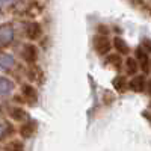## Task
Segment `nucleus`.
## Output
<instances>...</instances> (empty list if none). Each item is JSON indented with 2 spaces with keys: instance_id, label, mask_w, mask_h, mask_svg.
<instances>
[{
  "instance_id": "9b49d317",
  "label": "nucleus",
  "mask_w": 151,
  "mask_h": 151,
  "mask_svg": "<svg viewBox=\"0 0 151 151\" xmlns=\"http://www.w3.org/2000/svg\"><path fill=\"white\" fill-rule=\"evenodd\" d=\"M35 130H36V125H35V122H32V121H27V122H24V124H21L20 125V136L23 137V139H30V137L33 136V133H35Z\"/></svg>"
},
{
  "instance_id": "f3484780",
  "label": "nucleus",
  "mask_w": 151,
  "mask_h": 151,
  "mask_svg": "<svg viewBox=\"0 0 151 151\" xmlns=\"http://www.w3.org/2000/svg\"><path fill=\"white\" fill-rule=\"evenodd\" d=\"M107 62L109 64H112L113 67H121V64H122V59H121V56L119 55H115V53H112V55H107Z\"/></svg>"
},
{
  "instance_id": "ddd939ff",
  "label": "nucleus",
  "mask_w": 151,
  "mask_h": 151,
  "mask_svg": "<svg viewBox=\"0 0 151 151\" xmlns=\"http://www.w3.org/2000/svg\"><path fill=\"white\" fill-rule=\"evenodd\" d=\"M112 85L116 89V92H119V94L125 92V91H127V88H129V82H127V79H125L124 76H116V77L113 79Z\"/></svg>"
},
{
  "instance_id": "6ab92c4d",
  "label": "nucleus",
  "mask_w": 151,
  "mask_h": 151,
  "mask_svg": "<svg viewBox=\"0 0 151 151\" xmlns=\"http://www.w3.org/2000/svg\"><path fill=\"white\" fill-rule=\"evenodd\" d=\"M97 30H98V35H103V36H107L109 35V27L104 26V24H98Z\"/></svg>"
},
{
  "instance_id": "aec40b11",
  "label": "nucleus",
  "mask_w": 151,
  "mask_h": 151,
  "mask_svg": "<svg viewBox=\"0 0 151 151\" xmlns=\"http://www.w3.org/2000/svg\"><path fill=\"white\" fill-rule=\"evenodd\" d=\"M147 91H148V94H150V97H151V80L147 82Z\"/></svg>"
},
{
  "instance_id": "412c9836",
  "label": "nucleus",
  "mask_w": 151,
  "mask_h": 151,
  "mask_svg": "<svg viewBox=\"0 0 151 151\" xmlns=\"http://www.w3.org/2000/svg\"><path fill=\"white\" fill-rule=\"evenodd\" d=\"M9 0H0V3H8Z\"/></svg>"
},
{
  "instance_id": "39448f33",
  "label": "nucleus",
  "mask_w": 151,
  "mask_h": 151,
  "mask_svg": "<svg viewBox=\"0 0 151 151\" xmlns=\"http://www.w3.org/2000/svg\"><path fill=\"white\" fill-rule=\"evenodd\" d=\"M21 94H23V98L26 100L29 104H36L38 101V91L36 88L30 83H24L21 86Z\"/></svg>"
},
{
  "instance_id": "7ed1b4c3",
  "label": "nucleus",
  "mask_w": 151,
  "mask_h": 151,
  "mask_svg": "<svg viewBox=\"0 0 151 151\" xmlns=\"http://www.w3.org/2000/svg\"><path fill=\"white\" fill-rule=\"evenodd\" d=\"M15 38V30L11 23L0 24V47H8Z\"/></svg>"
},
{
  "instance_id": "4468645a",
  "label": "nucleus",
  "mask_w": 151,
  "mask_h": 151,
  "mask_svg": "<svg viewBox=\"0 0 151 151\" xmlns=\"http://www.w3.org/2000/svg\"><path fill=\"white\" fill-rule=\"evenodd\" d=\"M125 70H127V74L136 76L137 70H139V65H137L134 58H127V60H125Z\"/></svg>"
},
{
  "instance_id": "2eb2a0df",
  "label": "nucleus",
  "mask_w": 151,
  "mask_h": 151,
  "mask_svg": "<svg viewBox=\"0 0 151 151\" xmlns=\"http://www.w3.org/2000/svg\"><path fill=\"white\" fill-rule=\"evenodd\" d=\"M5 151H24V145L18 139H12L5 145Z\"/></svg>"
},
{
  "instance_id": "b1692460",
  "label": "nucleus",
  "mask_w": 151,
  "mask_h": 151,
  "mask_svg": "<svg viewBox=\"0 0 151 151\" xmlns=\"http://www.w3.org/2000/svg\"><path fill=\"white\" fill-rule=\"evenodd\" d=\"M150 62H151V60H150Z\"/></svg>"
},
{
  "instance_id": "f257e3e1",
  "label": "nucleus",
  "mask_w": 151,
  "mask_h": 151,
  "mask_svg": "<svg viewBox=\"0 0 151 151\" xmlns=\"http://www.w3.org/2000/svg\"><path fill=\"white\" fill-rule=\"evenodd\" d=\"M21 58H23V60L26 62V64L33 65V64H36L38 58H40V50H38V47L35 44L26 42L21 47Z\"/></svg>"
},
{
  "instance_id": "f03ea898",
  "label": "nucleus",
  "mask_w": 151,
  "mask_h": 151,
  "mask_svg": "<svg viewBox=\"0 0 151 151\" xmlns=\"http://www.w3.org/2000/svg\"><path fill=\"white\" fill-rule=\"evenodd\" d=\"M92 45H94V50L98 53V55H109L110 48H112V42L107 36H103V35H95L92 38Z\"/></svg>"
},
{
  "instance_id": "423d86ee",
  "label": "nucleus",
  "mask_w": 151,
  "mask_h": 151,
  "mask_svg": "<svg viewBox=\"0 0 151 151\" xmlns=\"http://www.w3.org/2000/svg\"><path fill=\"white\" fill-rule=\"evenodd\" d=\"M134 59H136V62H137V65H139V68L144 71V74H148V73H150V65H151L150 58H148V53L139 47V48H136V58H134Z\"/></svg>"
},
{
  "instance_id": "4be33fe9",
  "label": "nucleus",
  "mask_w": 151,
  "mask_h": 151,
  "mask_svg": "<svg viewBox=\"0 0 151 151\" xmlns=\"http://www.w3.org/2000/svg\"><path fill=\"white\" fill-rule=\"evenodd\" d=\"M150 109H151V103H150Z\"/></svg>"
},
{
  "instance_id": "0eeeda50",
  "label": "nucleus",
  "mask_w": 151,
  "mask_h": 151,
  "mask_svg": "<svg viewBox=\"0 0 151 151\" xmlns=\"http://www.w3.org/2000/svg\"><path fill=\"white\" fill-rule=\"evenodd\" d=\"M129 86L133 92H144L147 89V77L145 74H136L129 82Z\"/></svg>"
},
{
  "instance_id": "a211bd4d",
  "label": "nucleus",
  "mask_w": 151,
  "mask_h": 151,
  "mask_svg": "<svg viewBox=\"0 0 151 151\" xmlns=\"http://www.w3.org/2000/svg\"><path fill=\"white\" fill-rule=\"evenodd\" d=\"M142 50H145L147 53H151V40L144 38L142 40Z\"/></svg>"
},
{
  "instance_id": "6e6552de",
  "label": "nucleus",
  "mask_w": 151,
  "mask_h": 151,
  "mask_svg": "<svg viewBox=\"0 0 151 151\" xmlns=\"http://www.w3.org/2000/svg\"><path fill=\"white\" fill-rule=\"evenodd\" d=\"M15 89V83L8 77H0V98L9 97Z\"/></svg>"
},
{
  "instance_id": "9d476101",
  "label": "nucleus",
  "mask_w": 151,
  "mask_h": 151,
  "mask_svg": "<svg viewBox=\"0 0 151 151\" xmlns=\"http://www.w3.org/2000/svg\"><path fill=\"white\" fill-rule=\"evenodd\" d=\"M112 41H113V42H112V47L116 50V53H118V55H129V53H130V47H129V44L125 42L121 36H115Z\"/></svg>"
},
{
  "instance_id": "f8f14e48",
  "label": "nucleus",
  "mask_w": 151,
  "mask_h": 151,
  "mask_svg": "<svg viewBox=\"0 0 151 151\" xmlns=\"http://www.w3.org/2000/svg\"><path fill=\"white\" fill-rule=\"evenodd\" d=\"M9 116L17 122H23V121L27 119V112L21 107H12L9 110Z\"/></svg>"
},
{
  "instance_id": "1a4fd4ad",
  "label": "nucleus",
  "mask_w": 151,
  "mask_h": 151,
  "mask_svg": "<svg viewBox=\"0 0 151 151\" xmlns=\"http://www.w3.org/2000/svg\"><path fill=\"white\" fill-rule=\"evenodd\" d=\"M15 67V58L11 53H0V70L9 71Z\"/></svg>"
},
{
  "instance_id": "dca6fc26",
  "label": "nucleus",
  "mask_w": 151,
  "mask_h": 151,
  "mask_svg": "<svg viewBox=\"0 0 151 151\" xmlns=\"http://www.w3.org/2000/svg\"><path fill=\"white\" fill-rule=\"evenodd\" d=\"M9 133H12V127H11L8 122L0 121V141H3Z\"/></svg>"
},
{
  "instance_id": "20e7f679",
  "label": "nucleus",
  "mask_w": 151,
  "mask_h": 151,
  "mask_svg": "<svg viewBox=\"0 0 151 151\" xmlns=\"http://www.w3.org/2000/svg\"><path fill=\"white\" fill-rule=\"evenodd\" d=\"M24 35L29 41H36L42 36V26L38 21H29L24 26Z\"/></svg>"
},
{
  "instance_id": "5701e85b",
  "label": "nucleus",
  "mask_w": 151,
  "mask_h": 151,
  "mask_svg": "<svg viewBox=\"0 0 151 151\" xmlns=\"http://www.w3.org/2000/svg\"><path fill=\"white\" fill-rule=\"evenodd\" d=\"M0 12H2V8H0Z\"/></svg>"
}]
</instances>
